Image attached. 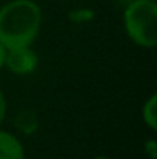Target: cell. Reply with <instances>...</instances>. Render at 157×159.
<instances>
[{"instance_id":"obj_1","label":"cell","mask_w":157,"mask_h":159,"mask_svg":"<svg viewBox=\"0 0 157 159\" xmlns=\"http://www.w3.org/2000/svg\"><path fill=\"white\" fill-rule=\"evenodd\" d=\"M42 12L33 0H12L0 9V43L8 48L29 47L40 30Z\"/></svg>"},{"instance_id":"obj_2","label":"cell","mask_w":157,"mask_h":159,"mask_svg":"<svg viewBox=\"0 0 157 159\" xmlns=\"http://www.w3.org/2000/svg\"><path fill=\"white\" fill-rule=\"evenodd\" d=\"M125 30L129 39L143 48L157 45L156 0H134L125 11Z\"/></svg>"},{"instance_id":"obj_3","label":"cell","mask_w":157,"mask_h":159,"mask_svg":"<svg viewBox=\"0 0 157 159\" xmlns=\"http://www.w3.org/2000/svg\"><path fill=\"white\" fill-rule=\"evenodd\" d=\"M5 65L15 74H29L37 66V56L29 47L8 48L5 54Z\"/></svg>"},{"instance_id":"obj_4","label":"cell","mask_w":157,"mask_h":159,"mask_svg":"<svg viewBox=\"0 0 157 159\" xmlns=\"http://www.w3.org/2000/svg\"><path fill=\"white\" fill-rule=\"evenodd\" d=\"M0 159H25V150L20 141L3 130H0Z\"/></svg>"},{"instance_id":"obj_5","label":"cell","mask_w":157,"mask_h":159,"mask_svg":"<svg viewBox=\"0 0 157 159\" xmlns=\"http://www.w3.org/2000/svg\"><path fill=\"white\" fill-rule=\"evenodd\" d=\"M143 120L145 124L151 128V130H156L157 128V96L153 94L143 105Z\"/></svg>"},{"instance_id":"obj_6","label":"cell","mask_w":157,"mask_h":159,"mask_svg":"<svg viewBox=\"0 0 157 159\" xmlns=\"http://www.w3.org/2000/svg\"><path fill=\"white\" fill-rule=\"evenodd\" d=\"M145 150H146V152L150 153V156H151L153 159L156 158V155H157L156 141H153V139H151V141H148V142H146V145H145Z\"/></svg>"},{"instance_id":"obj_7","label":"cell","mask_w":157,"mask_h":159,"mask_svg":"<svg viewBox=\"0 0 157 159\" xmlns=\"http://www.w3.org/2000/svg\"><path fill=\"white\" fill-rule=\"evenodd\" d=\"M5 113H6V101H5L3 91L0 90V124H2L3 119H5Z\"/></svg>"},{"instance_id":"obj_8","label":"cell","mask_w":157,"mask_h":159,"mask_svg":"<svg viewBox=\"0 0 157 159\" xmlns=\"http://www.w3.org/2000/svg\"><path fill=\"white\" fill-rule=\"evenodd\" d=\"M5 54H6V48L0 43V68L5 65Z\"/></svg>"},{"instance_id":"obj_9","label":"cell","mask_w":157,"mask_h":159,"mask_svg":"<svg viewBox=\"0 0 157 159\" xmlns=\"http://www.w3.org/2000/svg\"><path fill=\"white\" fill-rule=\"evenodd\" d=\"M93 159H108V158H105V156H97V158H93Z\"/></svg>"}]
</instances>
